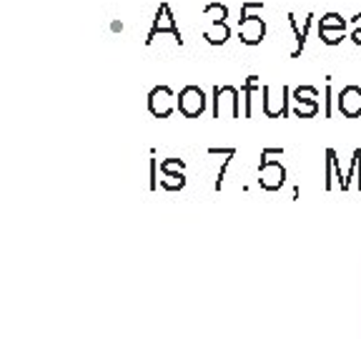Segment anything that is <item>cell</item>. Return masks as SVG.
<instances>
[{
  "mask_svg": "<svg viewBox=\"0 0 361 339\" xmlns=\"http://www.w3.org/2000/svg\"><path fill=\"white\" fill-rule=\"evenodd\" d=\"M161 33H171L173 35V40L176 43H183V38H180V30H178V25H176V18H173V13H171V8L166 6H161L158 8V13H156V18H153V28H151V33H148V43H153L156 40V35Z\"/></svg>",
  "mask_w": 361,
  "mask_h": 339,
  "instance_id": "cell-1",
  "label": "cell"
},
{
  "mask_svg": "<svg viewBox=\"0 0 361 339\" xmlns=\"http://www.w3.org/2000/svg\"><path fill=\"white\" fill-rule=\"evenodd\" d=\"M203 108H206V96H203V90L198 85H186V88L180 90L178 96V111L188 119H196L201 116Z\"/></svg>",
  "mask_w": 361,
  "mask_h": 339,
  "instance_id": "cell-2",
  "label": "cell"
},
{
  "mask_svg": "<svg viewBox=\"0 0 361 339\" xmlns=\"http://www.w3.org/2000/svg\"><path fill=\"white\" fill-rule=\"evenodd\" d=\"M238 35L246 45H259L266 35V23L261 16H243L238 23Z\"/></svg>",
  "mask_w": 361,
  "mask_h": 339,
  "instance_id": "cell-3",
  "label": "cell"
},
{
  "mask_svg": "<svg viewBox=\"0 0 361 339\" xmlns=\"http://www.w3.org/2000/svg\"><path fill=\"white\" fill-rule=\"evenodd\" d=\"M148 108H151V113L158 116V119L171 116V111H173V93H171L169 85H158V88L151 90V96H148Z\"/></svg>",
  "mask_w": 361,
  "mask_h": 339,
  "instance_id": "cell-4",
  "label": "cell"
},
{
  "mask_svg": "<svg viewBox=\"0 0 361 339\" xmlns=\"http://www.w3.org/2000/svg\"><path fill=\"white\" fill-rule=\"evenodd\" d=\"M338 108H341V113L349 116V119L361 116V88L359 85H346V88L341 90V96H338Z\"/></svg>",
  "mask_w": 361,
  "mask_h": 339,
  "instance_id": "cell-5",
  "label": "cell"
},
{
  "mask_svg": "<svg viewBox=\"0 0 361 339\" xmlns=\"http://www.w3.org/2000/svg\"><path fill=\"white\" fill-rule=\"evenodd\" d=\"M259 176H261V184H264V189H269V191H274V189H279L283 184V169H281V164H276V161H266L264 166H261V171H259Z\"/></svg>",
  "mask_w": 361,
  "mask_h": 339,
  "instance_id": "cell-6",
  "label": "cell"
},
{
  "mask_svg": "<svg viewBox=\"0 0 361 339\" xmlns=\"http://www.w3.org/2000/svg\"><path fill=\"white\" fill-rule=\"evenodd\" d=\"M228 35H231V30H228L226 23H211V28H206V40L211 45H224L228 40Z\"/></svg>",
  "mask_w": 361,
  "mask_h": 339,
  "instance_id": "cell-7",
  "label": "cell"
},
{
  "mask_svg": "<svg viewBox=\"0 0 361 339\" xmlns=\"http://www.w3.org/2000/svg\"><path fill=\"white\" fill-rule=\"evenodd\" d=\"M319 28H329V30H346V20L338 13H326L319 23Z\"/></svg>",
  "mask_w": 361,
  "mask_h": 339,
  "instance_id": "cell-8",
  "label": "cell"
},
{
  "mask_svg": "<svg viewBox=\"0 0 361 339\" xmlns=\"http://www.w3.org/2000/svg\"><path fill=\"white\" fill-rule=\"evenodd\" d=\"M203 13H206V18H211V23H224L226 16H228V8L221 6V3H209Z\"/></svg>",
  "mask_w": 361,
  "mask_h": 339,
  "instance_id": "cell-9",
  "label": "cell"
},
{
  "mask_svg": "<svg viewBox=\"0 0 361 339\" xmlns=\"http://www.w3.org/2000/svg\"><path fill=\"white\" fill-rule=\"evenodd\" d=\"M319 35H322V40L326 45H336L341 43V38H344V30H329V28H319Z\"/></svg>",
  "mask_w": 361,
  "mask_h": 339,
  "instance_id": "cell-10",
  "label": "cell"
},
{
  "mask_svg": "<svg viewBox=\"0 0 361 339\" xmlns=\"http://www.w3.org/2000/svg\"><path fill=\"white\" fill-rule=\"evenodd\" d=\"M351 38H354V43L361 45V25H356V30H354V35H351Z\"/></svg>",
  "mask_w": 361,
  "mask_h": 339,
  "instance_id": "cell-11",
  "label": "cell"
}]
</instances>
